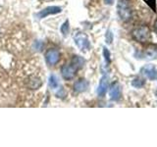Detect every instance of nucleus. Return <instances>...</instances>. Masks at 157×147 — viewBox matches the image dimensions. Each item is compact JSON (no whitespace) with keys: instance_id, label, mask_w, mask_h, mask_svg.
<instances>
[{"instance_id":"obj_1","label":"nucleus","mask_w":157,"mask_h":147,"mask_svg":"<svg viewBox=\"0 0 157 147\" xmlns=\"http://www.w3.org/2000/svg\"><path fill=\"white\" fill-rule=\"evenodd\" d=\"M132 37L136 41L140 42V43H145L147 41H149L151 32L148 27L146 26H140L136 28L132 32Z\"/></svg>"},{"instance_id":"obj_2","label":"nucleus","mask_w":157,"mask_h":147,"mask_svg":"<svg viewBox=\"0 0 157 147\" xmlns=\"http://www.w3.org/2000/svg\"><path fill=\"white\" fill-rule=\"evenodd\" d=\"M117 12L122 21L128 22L132 18V9L128 0H120L117 5Z\"/></svg>"},{"instance_id":"obj_3","label":"nucleus","mask_w":157,"mask_h":147,"mask_svg":"<svg viewBox=\"0 0 157 147\" xmlns=\"http://www.w3.org/2000/svg\"><path fill=\"white\" fill-rule=\"evenodd\" d=\"M60 58H61V54L55 48L48 49L45 53V60L49 66L57 65L58 62L60 61Z\"/></svg>"},{"instance_id":"obj_4","label":"nucleus","mask_w":157,"mask_h":147,"mask_svg":"<svg viewBox=\"0 0 157 147\" xmlns=\"http://www.w3.org/2000/svg\"><path fill=\"white\" fill-rule=\"evenodd\" d=\"M74 39H75V43L77 44V46L80 48L81 50L83 51V50H87V49H90V40H88V38L86 34L80 32V33L77 34Z\"/></svg>"},{"instance_id":"obj_5","label":"nucleus","mask_w":157,"mask_h":147,"mask_svg":"<svg viewBox=\"0 0 157 147\" xmlns=\"http://www.w3.org/2000/svg\"><path fill=\"white\" fill-rule=\"evenodd\" d=\"M76 74H77V69L74 67L72 64L71 65L66 64V65H64L61 68V76L64 80H66V81L73 80V78L75 77Z\"/></svg>"},{"instance_id":"obj_6","label":"nucleus","mask_w":157,"mask_h":147,"mask_svg":"<svg viewBox=\"0 0 157 147\" xmlns=\"http://www.w3.org/2000/svg\"><path fill=\"white\" fill-rule=\"evenodd\" d=\"M140 73L142 76H144L146 78H149L150 81L157 80V69L153 65H145L141 68Z\"/></svg>"},{"instance_id":"obj_7","label":"nucleus","mask_w":157,"mask_h":147,"mask_svg":"<svg viewBox=\"0 0 157 147\" xmlns=\"http://www.w3.org/2000/svg\"><path fill=\"white\" fill-rule=\"evenodd\" d=\"M62 12V8L61 7H58V6H49L45 9L41 10L40 12H38L36 14V17L37 19H43V18H46L49 15H55L58 13H61Z\"/></svg>"},{"instance_id":"obj_8","label":"nucleus","mask_w":157,"mask_h":147,"mask_svg":"<svg viewBox=\"0 0 157 147\" xmlns=\"http://www.w3.org/2000/svg\"><path fill=\"white\" fill-rule=\"evenodd\" d=\"M109 96H110V99L113 101H117L120 99L121 97V86L120 85L116 82H113L111 86H110V89H109Z\"/></svg>"},{"instance_id":"obj_9","label":"nucleus","mask_w":157,"mask_h":147,"mask_svg":"<svg viewBox=\"0 0 157 147\" xmlns=\"http://www.w3.org/2000/svg\"><path fill=\"white\" fill-rule=\"evenodd\" d=\"M108 86H109V78H108V77L105 75L101 77V80L99 81V85H98V88H97L98 96H100V97L104 96L107 92Z\"/></svg>"},{"instance_id":"obj_10","label":"nucleus","mask_w":157,"mask_h":147,"mask_svg":"<svg viewBox=\"0 0 157 147\" xmlns=\"http://www.w3.org/2000/svg\"><path fill=\"white\" fill-rule=\"evenodd\" d=\"M88 87V82L86 80H80L75 82L74 85V90L76 92H83L87 89Z\"/></svg>"},{"instance_id":"obj_11","label":"nucleus","mask_w":157,"mask_h":147,"mask_svg":"<svg viewBox=\"0 0 157 147\" xmlns=\"http://www.w3.org/2000/svg\"><path fill=\"white\" fill-rule=\"evenodd\" d=\"M85 59H83L82 57L81 56H74L73 59H72V65L75 67L77 70L78 69H81L83 67V65H85Z\"/></svg>"},{"instance_id":"obj_12","label":"nucleus","mask_w":157,"mask_h":147,"mask_svg":"<svg viewBox=\"0 0 157 147\" xmlns=\"http://www.w3.org/2000/svg\"><path fill=\"white\" fill-rule=\"evenodd\" d=\"M156 54H157V52H156V48L155 47H151V48H147L146 50L144 51V53L142 54V58L144 59H154L155 57H156Z\"/></svg>"},{"instance_id":"obj_13","label":"nucleus","mask_w":157,"mask_h":147,"mask_svg":"<svg viewBox=\"0 0 157 147\" xmlns=\"http://www.w3.org/2000/svg\"><path fill=\"white\" fill-rule=\"evenodd\" d=\"M48 85L51 89H56V88L59 87V80L55 75H51L49 77Z\"/></svg>"},{"instance_id":"obj_14","label":"nucleus","mask_w":157,"mask_h":147,"mask_svg":"<svg viewBox=\"0 0 157 147\" xmlns=\"http://www.w3.org/2000/svg\"><path fill=\"white\" fill-rule=\"evenodd\" d=\"M144 85H145V81L142 77H135L134 80L132 81V85L134 87H136V88H140Z\"/></svg>"},{"instance_id":"obj_15","label":"nucleus","mask_w":157,"mask_h":147,"mask_svg":"<svg viewBox=\"0 0 157 147\" xmlns=\"http://www.w3.org/2000/svg\"><path fill=\"white\" fill-rule=\"evenodd\" d=\"M41 81L39 80V78L37 77H33L31 81H29V86L32 88V89H37V88H39L41 86Z\"/></svg>"},{"instance_id":"obj_16","label":"nucleus","mask_w":157,"mask_h":147,"mask_svg":"<svg viewBox=\"0 0 157 147\" xmlns=\"http://www.w3.org/2000/svg\"><path fill=\"white\" fill-rule=\"evenodd\" d=\"M60 31H61V32H62V34H63L64 36H68L69 32H70V27H69V22L68 21H66L65 23L62 24Z\"/></svg>"},{"instance_id":"obj_17","label":"nucleus","mask_w":157,"mask_h":147,"mask_svg":"<svg viewBox=\"0 0 157 147\" xmlns=\"http://www.w3.org/2000/svg\"><path fill=\"white\" fill-rule=\"evenodd\" d=\"M43 46H44V44H43V42L40 41V40H37V41H36V42L33 43V49H34V50L38 51V52L42 51Z\"/></svg>"},{"instance_id":"obj_18","label":"nucleus","mask_w":157,"mask_h":147,"mask_svg":"<svg viewBox=\"0 0 157 147\" xmlns=\"http://www.w3.org/2000/svg\"><path fill=\"white\" fill-rule=\"evenodd\" d=\"M103 56H104V59H105L106 63H110V61H111V59H110V52H109V50H108L106 47L103 48Z\"/></svg>"},{"instance_id":"obj_19","label":"nucleus","mask_w":157,"mask_h":147,"mask_svg":"<svg viewBox=\"0 0 157 147\" xmlns=\"http://www.w3.org/2000/svg\"><path fill=\"white\" fill-rule=\"evenodd\" d=\"M113 41V34L110 31L107 32V34H106V42L107 43H111Z\"/></svg>"},{"instance_id":"obj_20","label":"nucleus","mask_w":157,"mask_h":147,"mask_svg":"<svg viewBox=\"0 0 157 147\" xmlns=\"http://www.w3.org/2000/svg\"><path fill=\"white\" fill-rule=\"evenodd\" d=\"M104 1H105V3L108 4V5H112L113 2H114V0H104Z\"/></svg>"},{"instance_id":"obj_21","label":"nucleus","mask_w":157,"mask_h":147,"mask_svg":"<svg viewBox=\"0 0 157 147\" xmlns=\"http://www.w3.org/2000/svg\"><path fill=\"white\" fill-rule=\"evenodd\" d=\"M154 27H155V28H156V31H157V20L155 21V24H154Z\"/></svg>"},{"instance_id":"obj_22","label":"nucleus","mask_w":157,"mask_h":147,"mask_svg":"<svg viewBox=\"0 0 157 147\" xmlns=\"http://www.w3.org/2000/svg\"><path fill=\"white\" fill-rule=\"evenodd\" d=\"M156 97H157V89H156Z\"/></svg>"}]
</instances>
